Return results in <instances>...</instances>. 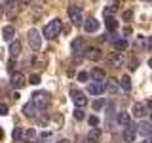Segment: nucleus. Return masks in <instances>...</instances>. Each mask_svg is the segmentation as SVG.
<instances>
[{
  "label": "nucleus",
  "instance_id": "obj_14",
  "mask_svg": "<svg viewBox=\"0 0 152 143\" xmlns=\"http://www.w3.org/2000/svg\"><path fill=\"white\" fill-rule=\"evenodd\" d=\"M23 113H25V116H28V118H32V116H36L38 113H40V109L34 105V101H28L25 107H23Z\"/></svg>",
  "mask_w": 152,
  "mask_h": 143
},
{
  "label": "nucleus",
  "instance_id": "obj_46",
  "mask_svg": "<svg viewBox=\"0 0 152 143\" xmlns=\"http://www.w3.org/2000/svg\"><path fill=\"white\" fill-rule=\"evenodd\" d=\"M148 107H152V99H150V101H148Z\"/></svg>",
  "mask_w": 152,
  "mask_h": 143
},
{
  "label": "nucleus",
  "instance_id": "obj_23",
  "mask_svg": "<svg viewBox=\"0 0 152 143\" xmlns=\"http://www.w3.org/2000/svg\"><path fill=\"white\" fill-rule=\"evenodd\" d=\"M99 137H101V130H99V128H91L89 133H88V141H97Z\"/></svg>",
  "mask_w": 152,
  "mask_h": 143
},
{
  "label": "nucleus",
  "instance_id": "obj_16",
  "mask_svg": "<svg viewBox=\"0 0 152 143\" xmlns=\"http://www.w3.org/2000/svg\"><path fill=\"white\" fill-rule=\"evenodd\" d=\"M13 36H15V29H13L12 25H8V27L2 29V38H4V40L13 42Z\"/></svg>",
  "mask_w": 152,
  "mask_h": 143
},
{
  "label": "nucleus",
  "instance_id": "obj_36",
  "mask_svg": "<svg viewBox=\"0 0 152 143\" xmlns=\"http://www.w3.org/2000/svg\"><path fill=\"white\" fill-rule=\"evenodd\" d=\"M114 12H116V6H110V8H107V10H104V15L108 17V15H112Z\"/></svg>",
  "mask_w": 152,
  "mask_h": 143
},
{
  "label": "nucleus",
  "instance_id": "obj_33",
  "mask_svg": "<svg viewBox=\"0 0 152 143\" xmlns=\"http://www.w3.org/2000/svg\"><path fill=\"white\" fill-rule=\"evenodd\" d=\"M88 122H89V124H91V126H93V128H97V126H99V118H97V116H95V114H93V116H89V118H88Z\"/></svg>",
  "mask_w": 152,
  "mask_h": 143
},
{
  "label": "nucleus",
  "instance_id": "obj_22",
  "mask_svg": "<svg viewBox=\"0 0 152 143\" xmlns=\"http://www.w3.org/2000/svg\"><path fill=\"white\" fill-rule=\"evenodd\" d=\"M107 92H108V94H112V95H116L118 92H120V86L116 84V80H114V78H110V82L107 84Z\"/></svg>",
  "mask_w": 152,
  "mask_h": 143
},
{
  "label": "nucleus",
  "instance_id": "obj_40",
  "mask_svg": "<svg viewBox=\"0 0 152 143\" xmlns=\"http://www.w3.org/2000/svg\"><path fill=\"white\" fill-rule=\"evenodd\" d=\"M126 35H131V29H129V27L124 29V36H126Z\"/></svg>",
  "mask_w": 152,
  "mask_h": 143
},
{
  "label": "nucleus",
  "instance_id": "obj_37",
  "mask_svg": "<svg viewBox=\"0 0 152 143\" xmlns=\"http://www.w3.org/2000/svg\"><path fill=\"white\" fill-rule=\"evenodd\" d=\"M129 69H131V71L137 69V59H131V61H129Z\"/></svg>",
  "mask_w": 152,
  "mask_h": 143
},
{
  "label": "nucleus",
  "instance_id": "obj_34",
  "mask_svg": "<svg viewBox=\"0 0 152 143\" xmlns=\"http://www.w3.org/2000/svg\"><path fill=\"white\" fill-rule=\"evenodd\" d=\"M8 111H10V109H8V105L0 101V114H2V116H6V114H8Z\"/></svg>",
  "mask_w": 152,
  "mask_h": 143
},
{
  "label": "nucleus",
  "instance_id": "obj_21",
  "mask_svg": "<svg viewBox=\"0 0 152 143\" xmlns=\"http://www.w3.org/2000/svg\"><path fill=\"white\" fill-rule=\"evenodd\" d=\"M120 88L124 90V92H129L131 90V78L127 74H124L122 76V80H120Z\"/></svg>",
  "mask_w": 152,
  "mask_h": 143
},
{
  "label": "nucleus",
  "instance_id": "obj_13",
  "mask_svg": "<svg viewBox=\"0 0 152 143\" xmlns=\"http://www.w3.org/2000/svg\"><path fill=\"white\" fill-rule=\"evenodd\" d=\"M112 38H110V42H112V46H114V50L116 52H124L127 48V40L126 38H118L116 35H110Z\"/></svg>",
  "mask_w": 152,
  "mask_h": 143
},
{
  "label": "nucleus",
  "instance_id": "obj_19",
  "mask_svg": "<svg viewBox=\"0 0 152 143\" xmlns=\"http://www.w3.org/2000/svg\"><path fill=\"white\" fill-rule=\"evenodd\" d=\"M116 122L120 124V126H127V124H129V114H127L126 111L116 113Z\"/></svg>",
  "mask_w": 152,
  "mask_h": 143
},
{
  "label": "nucleus",
  "instance_id": "obj_39",
  "mask_svg": "<svg viewBox=\"0 0 152 143\" xmlns=\"http://www.w3.org/2000/svg\"><path fill=\"white\" fill-rule=\"evenodd\" d=\"M13 67H15V63H13V59H12V61H10V63H8V69L12 71V73H13Z\"/></svg>",
  "mask_w": 152,
  "mask_h": 143
},
{
  "label": "nucleus",
  "instance_id": "obj_1",
  "mask_svg": "<svg viewBox=\"0 0 152 143\" xmlns=\"http://www.w3.org/2000/svg\"><path fill=\"white\" fill-rule=\"evenodd\" d=\"M61 31H63V23H61V19H53V21H50L44 27L42 35H44L48 40H51V38H57V36H59Z\"/></svg>",
  "mask_w": 152,
  "mask_h": 143
},
{
  "label": "nucleus",
  "instance_id": "obj_7",
  "mask_svg": "<svg viewBox=\"0 0 152 143\" xmlns=\"http://www.w3.org/2000/svg\"><path fill=\"white\" fill-rule=\"evenodd\" d=\"M131 113H133V116H135V118H145L150 111H148V107H146L145 103H135V105H133V109H131Z\"/></svg>",
  "mask_w": 152,
  "mask_h": 143
},
{
  "label": "nucleus",
  "instance_id": "obj_18",
  "mask_svg": "<svg viewBox=\"0 0 152 143\" xmlns=\"http://www.w3.org/2000/svg\"><path fill=\"white\" fill-rule=\"evenodd\" d=\"M19 54H21V42H19V40L10 42V55H12V57H17Z\"/></svg>",
  "mask_w": 152,
  "mask_h": 143
},
{
  "label": "nucleus",
  "instance_id": "obj_38",
  "mask_svg": "<svg viewBox=\"0 0 152 143\" xmlns=\"http://www.w3.org/2000/svg\"><path fill=\"white\" fill-rule=\"evenodd\" d=\"M107 111H108V116H110V114H114V103H110L107 107Z\"/></svg>",
  "mask_w": 152,
  "mask_h": 143
},
{
  "label": "nucleus",
  "instance_id": "obj_31",
  "mask_svg": "<svg viewBox=\"0 0 152 143\" xmlns=\"http://www.w3.org/2000/svg\"><path fill=\"white\" fill-rule=\"evenodd\" d=\"M122 19H124V21H131V19H133V12H131V10H126V12L122 13Z\"/></svg>",
  "mask_w": 152,
  "mask_h": 143
},
{
  "label": "nucleus",
  "instance_id": "obj_24",
  "mask_svg": "<svg viewBox=\"0 0 152 143\" xmlns=\"http://www.w3.org/2000/svg\"><path fill=\"white\" fill-rule=\"evenodd\" d=\"M104 25H107V29H108V31H116V27H118V21H116V19H114V17L110 15V17H107V19H104Z\"/></svg>",
  "mask_w": 152,
  "mask_h": 143
},
{
  "label": "nucleus",
  "instance_id": "obj_11",
  "mask_svg": "<svg viewBox=\"0 0 152 143\" xmlns=\"http://www.w3.org/2000/svg\"><path fill=\"white\" fill-rule=\"evenodd\" d=\"M137 133H141V136H146V137H150V136H152V122L141 120V122H139V126H137Z\"/></svg>",
  "mask_w": 152,
  "mask_h": 143
},
{
  "label": "nucleus",
  "instance_id": "obj_17",
  "mask_svg": "<svg viewBox=\"0 0 152 143\" xmlns=\"http://www.w3.org/2000/svg\"><path fill=\"white\" fill-rule=\"evenodd\" d=\"M91 78L95 80V82H103V80L107 78V73H104L103 69H99V67H95V69L91 71Z\"/></svg>",
  "mask_w": 152,
  "mask_h": 143
},
{
  "label": "nucleus",
  "instance_id": "obj_15",
  "mask_svg": "<svg viewBox=\"0 0 152 143\" xmlns=\"http://www.w3.org/2000/svg\"><path fill=\"white\" fill-rule=\"evenodd\" d=\"M84 29H86V32H95V31H97V29H99V21H97V19H86V21H84Z\"/></svg>",
  "mask_w": 152,
  "mask_h": 143
},
{
  "label": "nucleus",
  "instance_id": "obj_28",
  "mask_svg": "<svg viewBox=\"0 0 152 143\" xmlns=\"http://www.w3.org/2000/svg\"><path fill=\"white\" fill-rule=\"evenodd\" d=\"M74 118H76V120H84V118H86V113H84L80 107H76V111H74Z\"/></svg>",
  "mask_w": 152,
  "mask_h": 143
},
{
  "label": "nucleus",
  "instance_id": "obj_3",
  "mask_svg": "<svg viewBox=\"0 0 152 143\" xmlns=\"http://www.w3.org/2000/svg\"><path fill=\"white\" fill-rule=\"evenodd\" d=\"M69 19H70V23H72L74 27H80V25H84L82 10H80L78 6H70V8H69Z\"/></svg>",
  "mask_w": 152,
  "mask_h": 143
},
{
  "label": "nucleus",
  "instance_id": "obj_9",
  "mask_svg": "<svg viewBox=\"0 0 152 143\" xmlns=\"http://www.w3.org/2000/svg\"><path fill=\"white\" fill-rule=\"evenodd\" d=\"M88 92L93 95H101L103 92H107V84L104 82H91L88 86Z\"/></svg>",
  "mask_w": 152,
  "mask_h": 143
},
{
  "label": "nucleus",
  "instance_id": "obj_47",
  "mask_svg": "<svg viewBox=\"0 0 152 143\" xmlns=\"http://www.w3.org/2000/svg\"><path fill=\"white\" fill-rule=\"evenodd\" d=\"M150 118H152V111H150Z\"/></svg>",
  "mask_w": 152,
  "mask_h": 143
},
{
  "label": "nucleus",
  "instance_id": "obj_35",
  "mask_svg": "<svg viewBox=\"0 0 152 143\" xmlns=\"http://www.w3.org/2000/svg\"><path fill=\"white\" fill-rule=\"evenodd\" d=\"M17 6L19 8H27V6H31V0H17Z\"/></svg>",
  "mask_w": 152,
  "mask_h": 143
},
{
  "label": "nucleus",
  "instance_id": "obj_26",
  "mask_svg": "<svg viewBox=\"0 0 152 143\" xmlns=\"http://www.w3.org/2000/svg\"><path fill=\"white\" fill-rule=\"evenodd\" d=\"M84 46H86V44H84V38H76V40L72 42V50H74V52H78V50L82 52ZM84 52H86V50H84Z\"/></svg>",
  "mask_w": 152,
  "mask_h": 143
},
{
  "label": "nucleus",
  "instance_id": "obj_45",
  "mask_svg": "<svg viewBox=\"0 0 152 143\" xmlns=\"http://www.w3.org/2000/svg\"><path fill=\"white\" fill-rule=\"evenodd\" d=\"M148 67H150V69H152V57H150V59H148Z\"/></svg>",
  "mask_w": 152,
  "mask_h": 143
},
{
  "label": "nucleus",
  "instance_id": "obj_10",
  "mask_svg": "<svg viewBox=\"0 0 152 143\" xmlns=\"http://www.w3.org/2000/svg\"><path fill=\"white\" fill-rule=\"evenodd\" d=\"M84 57H86V59H89V61H99L103 57V54H101L99 48H88V50L84 52Z\"/></svg>",
  "mask_w": 152,
  "mask_h": 143
},
{
  "label": "nucleus",
  "instance_id": "obj_44",
  "mask_svg": "<svg viewBox=\"0 0 152 143\" xmlns=\"http://www.w3.org/2000/svg\"><path fill=\"white\" fill-rule=\"evenodd\" d=\"M2 137H4V130H2V128H0V139H2Z\"/></svg>",
  "mask_w": 152,
  "mask_h": 143
},
{
  "label": "nucleus",
  "instance_id": "obj_2",
  "mask_svg": "<svg viewBox=\"0 0 152 143\" xmlns=\"http://www.w3.org/2000/svg\"><path fill=\"white\" fill-rule=\"evenodd\" d=\"M32 101H34V105L40 111H44V109H48V105H50V94L48 92H36V94H32Z\"/></svg>",
  "mask_w": 152,
  "mask_h": 143
},
{
  "label": "nucleus",
  "instance_id": "obj_48",
  "mask_svg": "<svg viewBox=\"0 0 152 143\" xmlns=\"http://www.w3.org/2000/svg\"><path fill=\"white\" fill-rule=\"evenodd\" d=\"M78 143H86V141H78Z\"/></svg>",
  "mask_w": 152,
  "mask_h": 143
},
{
  "label": "nucleus",
  "instance_id": "obj_43",
  "mask_svg": "<svg viewBox=\"0 0 152 143\" xmlns=\"http://www.w3.org/2000/svg\"><path fill=\"white\" fill-rule=\"evenodd\" d=\"M145 143H152V136H150V137H146V141H145Z\"/></svg>",
  "mask_w": 152,
  "mask_h": 143
},
{
  "label": "nucleus",
  "instance_id": "obj_6",
  "mask_svg": "<svg viewBox=\"0 0 152 143\" xmlns=\"http://www.w3.org/2000/svg\"><path fill=\"white\" fill-rule=\"evenodd\" d=\"M124 63H126V57H124L122 52H112L108 55V65L110 67H122Z\"/></svg>",
  "mask_w": 152,
  "mask_h": 143
},
{
  "label": "nucleus",
  "instance_id": "obj_12",
  "mask_svg": "<svg viewBox=\"0 0 152 143\" xmlns=\"http://www.w3.org/2000/svg\"><path fill=\"white\" fill-rule=\"evenodd\" d=\"M10 82H12L13 88H19V90H21L23 86L27 84V78L21 73H12V80H10Z\"/></svg>",
  "mask_w": 152,
  "mask_h": 143
},
{
  "label": "nucleus",
  "instance_id": "obj_8",
  "mask_svg": "<svg viewBox=\"0 0 152 143\" xmlns=\"http://www.w3.org/2000/svg\"><path fill=\"white\" fill-rule=\"evenodd\" d=\"M122 137H124V141H126V143H133V141H135V137H137V128L127 124V128L124 130Z\"/></svg>",
  "mask_w": 152,
  "mask_h": 143
},
{
  "label": "nucleus",
  "instance_id": "obj_41",
  "mask_svg": "<svg viewBox=\"0 0 152 143\" xmlns=\"http://www.w3.org/2000/svg\"><path fill=\"white\" fill-rule=\"evenodd\" d=\"M2 15H4V6H0V19H2Z\"/></svg>",
  "mask_w": 152,
  "mask_h": 143
},
{
  "label": "nucleus",
  "instance_id": "obj_30",
  "mask_svg": "<svg viewBox=\"0 0 152 143\" xmlns=\"http://www.w3.org/2000/svg\"><path fill=\"white\" fill-rule=\"evenodd\" d=\"M28 84H32V86H38V84H40V74H32L31 78H28Z\"/></svg>",
  "mask_w": 152,
  "mask_h": 143
},
{
  "label": "nucleus",
  "instance_id": "obj_4",
  "mask_svg": "<svg viewBox=\"0 0 152 143\" xmlns=\"http://www.w3.org/2000/svg\"><path fill=\"white\" fill-rule=\"evenodd\" d=\"M27 38H28V44H31V48L34 52L40 50V46H42V36H40V32L36 31V29H31V31L27 32Z\"/></svg>",
  "mask_w": 152,
  "mask_h": 143
},
{
  "label": "nucleus",
  "instance_id": "obj_25",
  "mask_svg": "<svg viewBox=\"0 0 152 143\" xmlns=\"http://www.w3.org/2000/svg\"><path fill=\"white\" fill-rule=\"evenodd\" d=\"M23 137H25L27 141H32L36 137V130L34 128H25V132H23Z\"/></svg>",
  "mask_w": 152,
  "mask_h": 143
},
{
  "label": "nucleus",
  "instance_id": "obj_29",
  "mask_svg": "<svg viewBox=\"0 0 152 143\" xmlns=\"http://www.w3.org/2000/svg\"><path fill=\"white\" fill-rule=\"evenodd\" d=\"M23 132H25V128H15V130H13V139H21L23 137Z\"/></svg>",
  "mask_w": 152,
  "mask_h": 143
},
{
  "label": "nucleus",
  "instance_id": "obj_20",
  "mask_svg": "<svg viewBox=\"0 0 152 143\" xmlns=\"http://www.w3.org/2000/svg\"><path fill=\"white\" fill-rule=\"evenodd\" d=\"M15 4H17V0H6V2H4V12L10 13V15H13V13H15V8H19Z\"/></svg>",
  "mask_w": 152,
  "mask_h": 143
},
{
  "label": "nucleus",
  "instance_id": "obj_27",
  "mask_svg": "<svg viewBox=\"0 0 152 143\" xmlns=\"http://www.w3.org/2000/svg\"><path fill=\"white\" fill-rule=\"evenodd\" d=\"M104 107V99H95L93 101V111H101Z\"/></svg>",
  "mask_w": 152,
  "mask_h": 143
},
{
  "label": "nucleus",
  "instance_id": "obj_42",
  "mask_svg": "<svg viewBox=\"0 0 152 143\" xmlns=\"http://www.w3.org/2000/svg\"><path fill=\"white\" fill-rule=\"evenodd\" d=\"M57 143H70V141H69V139H59Z\"/></svg>",
  "mask_w": 152,
  "mask_h": 143
},
{
  "label": "nucleus",
  "instance_id": "obj_5",
  "mask_svg": "<svg viewBox=\"0 0 152 143\" xmlns=\"http://www.w3.org/2000/svg\"><path fill=\"white\" fill-rule=\"evenodd\" d=\"M70 97H72V101L76 103V107H86L88 105V97H86V94L84 92H80V90H70Z\"/></svg>",
  "mask_w": 152,
  "mask_h": 143
},
{
  "label": "nucleus",
  "instance_id": "obj_32",
  "mask_svg": "<svg viewBox=\"0 0 152 143\" xmlns=\"http://www.w3.org/2000/svg\"><path fill=\"white\" fill-rule=\"evenodd\" d=\"M88 78H89L88 73H84V71H80V73H78V80H80V82H88Z\"/></svg>",
  "mask_w": 152,
  "mask_h": 143
}]
</instances>
